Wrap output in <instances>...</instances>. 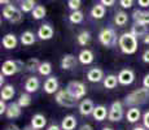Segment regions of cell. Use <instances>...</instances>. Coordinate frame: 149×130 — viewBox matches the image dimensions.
<instances>
[{
	"instance_id": "33",
	"label": "cell",
	"mask_w": 149,
	"mask_h": 130,
	"mask_svg": "<svg viewBox=\"0 0 149 130\" xmlns=\"http://www.w3.org/2000/svg\"><path fill=\"white\" fill-rule=\"evenodd\" d=\"M35 1L34 0H25L21 3V11L22 12H33L35 9Z\"/></svg>"
},
{
	"instance_id": "31",
	"label": "cell",
	"mask_w": 149,
	"mask_h": 130,
	"mask_svg": "<svg viewBox=\"0 0 149 130\" xmlns=\"http://www.w3.org/2000/svg\"><path fill=\"white\" fill-rule=\"evenodd\" d=\"M45 13H47V11L43 5H36L35 9L33 11V17L34 20H42L45 17Z\"/></svg>"
},
{
	"instance_id": "27",
	"label": "cell",
	"mask_w": 149,
	"mask_h": 130,
	"mask_svg": "<svg viewBox=\"0 0 149 130\" xmlns=\"http://www.w3.org/2000/svg\"><path fill=\"white\" fill-rule=\"evenodd\" d=\"M21 43L24 46H31L35 43V35L31 31H25L21 35Z\"/></svg>"
},
{
	"instance_id": "38",
	"label": "cell",
	"mask_w": 149,
	"mask_h": 130,
	"mask_svg": "<svg viewBox=\"0 0 149 130\" xmlns=\"http://www.w3.org/2000/svg\"><path fill=\"white\" fill-rule=\"evenodd\" d=\"M119 4H121L123 8H131L132 7V0H121Z\"/></svg>"
},
{
	"instance_id": "47",
	"label": "cell",
	"mask_w": 149,
	"mask_h": 130,
	"mask_svg": "<svg viewBox=\"0 0 149 130\" xmlns=\"http://www.w3.org/2000/svg\"><path fill=\"white\" fill-rule=\"evenodd\" d=\"M5 130H19V128L17 125H9L5 128Z\"/></svg>"
},
{
	"instance_id": "11",
	"label": "cell",
	"mask_w": 149,
	"mask_h": 130,
	"mask_svg": "<svg viewBox=\"0 0 149 130\" xmlns=\"http://www.w3.org/2000/svg\"><path fill=\"white\" fill-rule=\"evenodd\" d=\"M58 90V81L56 77H49L44 82V91L47 94H54Z\"/></svg>"
},
{
	"instance_id": "50",
	"label": "cell",
	"mask_w": 149,
	"mask_h": 130,
	"mask_svg": "<svg viewBox=\"0 0 149 130\" xmlns=\"http://www.w3.org/2000/svg\"><path fill=\"white\" fill-rule=\"evenodd\" d=\"M132 130H145V129L143 128V126H136V128H134Z\"/></svg>"
},
{
	"instance_id": "6",
	"label": "cell",
	"mask_w": 149,
	"mask_h": 130,
	"mask_svg": "<svg viewBox=\"0 0 149 130\" xmlns=\"http://www.w3.org/2000/svg\"><path fill=\"white\" fill-rule=\"evenodd\" d=\"M109 121H113V122H118L123 118V107L121 102H113L110 105V109H109V115H108Z\"/></svg>"
},
{
	"instance_id": "17",
	"label": "cell",
	"mask_w": 149,
	"mask_h": 130,
	"mask_svg": "<svg viewBox=\"0 0 149 130\" xmlns=\"http://www.w3.org/2000/svg\"><path fill=\"white\" fill-rule=\"evenodd\" d=\"M45 124H47V120H45V117L40 113L34 115L33 118H31V126H33L34 129L40 130L45 126Z\"/></svg>"
},
{
	"instance_id": "25",
	"label": "cell",
	"mask_w": 149,
	"mask_h": 130,
	"mask_svg": "<svg viewBox=\"0 0 149 130\" xmlns=\"http://www.w3.org/2000/svg\"><path fill=\"white\" fill-rule=\"evenodd\" d=\"M140 116H141V113H140V109L137 108V107L130 108L127 111V115H126V117H127V120L130 121V122H136V121H139Z\"/></svg>"
},
{
	"instance_id": "29",
	"label": "cell",
	"mask_w": 149,
	"mask_h": 130,
	"mask_svg": "<svg viewBox=\"0 0 149 130\" xmlns=\"http://www.w3.org/2000/svg\"><path fill=\"white\" fill-rule=\"evenodd\" d=\"M127 21H128V16H127V13H125V12H117L116 14V17H114V22H116L118 26H125L126 24H127Z\"/></svg>"
},
{
	"instance_id": "49",
	"label": "cell",
	"mask_w": 149,
	"mask_h": 130,
	"mask_svg": "<svg viewBox=\"0 0 149 130\" xmlns=\"http://www.w3.org/2000/svg\"><path fill=\"white\" fill-rule=\"evenodd\" d=\"M3 82H4V74H0V85L3 86Z\"/></svg>"
},
{
	"instance_id": "51",
	"label": "cell",
	"mask_w": 149,
	"mask_h": 130,
	"mask_svg": "<svg viewBox=\"0 0 149 130\" xmlns=\"http://www.w3.org/2000/svg\"><path fill=\"white\" fill-rule=\"evenodd\" d=\"M24 130H38V129H34L33 126H26V128H25Z\"/></svg>"
},
{
	"instance_id": "19",
	"label": "cell",
	"mask_w": 149,
	"mask_h": 130,
	"mask_svg": "<svg viewBox=\"0 0 149 130\" xmlns=\"http://www.w3.org/2000/svg\"><path fill=\"white\" fill-rule=\"evenodd\" d=\"M3 47L7 50H13L17 47V38L14 34H7L3 38Z\"/></svg>"
},
{
	"instance_id": "3",
	"label": "cell",
	"mask_w": 149,
	"mask_h": 130,
	"mask_svg": "<svg viewBox=\"0 0 149 130\" xmlns=\"http://www.w3.org/2000/svg\"><path fill=\"white\" fill-rule=\"evenodd\" d=\"M56 102L57 104L62 107H66V108H73L78 104V99L73 96L68 90H60L56 94Z\"/></svg>"
},
{
	"instance_id": "20",
	"label": "cell",
	"mask_w": 149,
	"mask_h": 130,
	"mask_svg": "<svg viewBox=\"0 0 149 130\" xmlns=\"http://www.w3.org/2000/svg\"><path fill=\"white\" fill-rule=\"evenodd\" d=\"M77 126V118L71 115H69L62 120L61 122V129L62 130H74Z\"/></svg>"
},
{
	"instance_id": "16",
	"label": "cell",
	"mask_w": 149,
	"mask_h": 130,
	"mask_svg": "<svg viewBox=\"0 0 149 130\" xmlns=\"http://www.w3.org/2000/svg\"><path fill=\"white\" fill-rule=\"evenodd\" d=\"M87 78L90 82H100L104 78V73L100 68H93L87 73Z\"/></svg>"
},
{
	"instance_id": "39",
	"label": "cell",
	"mask_w": 149,
	"mask_h": 130,
	"mask_svg": "<svg viewBox=\"0 0 149 130\" xmlns=\"http://www.w3.org/2000/svg\"><path fill=\"white\" fill-rule=\"evenodd\" d=\"M143 122H144V126L147 129H149V111L145 112L144 116H143Z\"/></svg>"
},
{
	"instance_id": "45",
	"label": "cell",
	"mask_w": 149,
	"mask_h": 130,
	"mask_svg": "<svg viewBox=\"0 0 149 130\" xmlns=\"http://www.w3.org/2000/svg\"><path fill=\"white\" fill-rule=\"evenodd\" d=\"M47 130H61V128H60L58 125H56V124H52V125L48 126Z\"/></svg>"
},
{
	"instance_id": "32",
	"label": "cell",
	"mask_w": 149,
	"mask_h": 130,
	"mask_svg": "<svg viewBox=\"0 0 149 130\" xmlns=\"http://www.w3.org/2000/svg\"><path fill=\"white\" fill-rule=\"evenodd\" d=\"M77 39H78V43L81 46H87L91 40V34L88 33V31H82V33L77 37Z\"/></svg>"
},
{
	"instance_id": "2",
	"label": "cell",
	"mask_w": 149,
	"mask_h": 130,
	"mask_svg": "<svg viewBox=\"0 0 149 130\" xmlns=\"http://www.w3.org/2000/svg\"><path fill=\"white\" fill-rule=\"evenodd\" d=\"M149 100V89L141 87L137 89V90L130 92V94L126 96L125 103L127 105H141V104H145Z\"/></svg>"
},
{
	"instance_id": "40",
	"label": "cell",
	"mask_w": 149,
	"mask_h": 130,
	"mask_svg": "<svg viewBox=\"0 0 149 130\" xmlns=\"http://www.w3.org/2000/svg\"><path fill=\"white\" fill-rule=\"evenodd\" d=\"M7 108H8V107L5 105L4 100H0V115L5 113V112H7Z\"/></svg>"
},
{
	"instance_id": "7",
	"label": "cell",
	"mask_w": 149,
	"mask_h": 130,
	"mask_svg": "<svg viewBox=\"0 0 149 130\" xmlns=\"http://www.w3.org/2000/svg\"><path fill=\"white\" fill-rule=\"evenodd\" d=\"M3 16H4L5 20L13 22V24H16V22H19V21H21V18H22L21 12H19V11L17 9L14 5H12V4L7 5V7L3 9Z\"/></svg>"
},
{
	"instance_id": "48",
	"label": "cell",
	"mask_w": 149,
	"mask_h": 130,
	"mask_svg": "<svg viewBox=\"0 0 149 130\" xmlns=\"http://www.w3.org/2000/svg\"><path fill=\"white\" fill-rule=\"evenodd\" d=\"M144 43L145 44H149V33L145 35V38H144Z\"/></svg>"
},
{
	"instance_id": "37",
	"label": "cell",
	"mask_w": 149,
	"mask_h": 130,
	"mask_svg": "<svg viewBox=\"0 0 149 130\" xmlns=\"http://www.w3.org/2000/svg\"><path fill=\"white\" fill-rule=\"evenodd\" d=\"M68 5L73 12H75V11H79V8H81V5H82V1L81 0H69Z\"/></svg>"
},
{
	"instance_id": "13",
	"label": "cell",
	"mask_w": 149,
	"mask_h": 130,
	"mask_svg": "<svg viewBox=\"0 0 149 130\" xmlns=\"http://www.w3.org/2000/svg\"><path fill=\"white\" fill-rule=\"evenodd\" d=\"M21 112H22V109H21V107L18 105V103H12L8 105L5 115H7L8 118H17L21 116Z\"/></svg>"
},
{
	"instance_id": "30",
	"label": "cell",
	"mask_w": 149,
	"mask_h": 130,
	"mask_svg": "<svg viewBox=\"0 0 149 130\" xmlns=\"http://www.w3.org/2000/svg\"><path fill=\"white\" fill-rule=\"evenodd\" d=\"M39 74H42V76H49L51 72H52V65H51V63H40V65H39V69H38Z\"/></svg>"
},
{
	"instance_id": "4",
	"label": "cell",
	"mask_w": 149,
	"mask_h": 130,
	"mask_svg": "<svg viewBox=\"0 0 149 130\" xmlns=\"http://www.w3.org/2000/svg\"><path fill=\"white\" fill-rule=\"evenodd\" d=\"M99 40L105 47L114 46L117 43V34H116V31H114V29L108 27V29L101 30V33L99 34Z\"/></svg>"
},
{
	"instance_id": "12",
	"label": "cell",
	"mask_w": 149,
	"mask_h": 130,
	"mask_svg": "<svg viewBox=\"0 0 149 130\" xmlns=\"http://www.w3.org/2000/svg\"><path fill=\"white\" fill-rule=\"evenodd\" d=\"M77 65V57L74 56V55H65L64 57H62L61 60V68L64 69V70H69V69L74 68V66Z\"/></svg>"
},
{
	"instance_id": "34",
	"label": "cell",
	"mask_w": 149,
	"mask_h": 130,
	"mask_svg": "<svg viewBox=\"0 0 149 130\" xmlns=\"http://www.w3.org/2000/svg\"><path fill=\"white\" fill-rule=\"evenodd\" d=\"M71 24H81L83 21V13L81 11H75V12H71V14L69 16Z\"/></svg>"
},
{
	"instance_id": "24",
	"label": "cell",
	"mask_w": 149,
	"mask_h": 130,
	"mask_svg": "<svg viewBox=\"0 0 149 130\" xmlns=\"http://www.w3.org/2000/svg\"><path fill=\"white\" fill-rule=\"evenodd\" d=\"M91 16H92L93 18H96V20L102 18V17L105 16V7L101 4V3H100V4L93 5V8L91 9Z\"/></svg>"
},
{
	"instance_id": "15",
	"label": "cell",
	"mask_w": 149,
	"mask_h": 130,
	"mask_svg": "<svg viewBox=\"0 0 149 130\" xmlns=\"http://www.w3.org/2000/svg\"><path fill=\"white\" fill-rule=\"evenodd\" d=\"M132 16H134V20H135L136 24H140V25H148L149 24V12L135 11Z\"/></svg>"
},
{
	"instance_id": "52",
	"label": "cell",
	"mask_w": 149,
	"mask_h": 130,
	"mask_svg": "<svg viewBox=\"0 0 149 130\" xmlns=\"http://www.w3.org/2000/svg\"><path fill=\"white\" fill-rule=\"evenodd\" d=\"M0 3H1V4H8V5L10 4V3H9V1H7V0H1V1H0Z\"/></svg>"
},
{
	"instance_id": "14",
	"label": "cell",
	"mask_w": 149,
	"mask_h": 130,
	"mask_svg": "<svg viewBox=\"0 0 149 130\" xmlns=\"http://www.w3.org/2000/svg\"><path fill=\"white\" fill-rule=\"evenodd\" d=\"M38 37L42 40H48L53 37V29L49 25H42L38 30Z\"/></svg>"
},
{
	"instance_id": "5",
	"label": "cell",
	"mask_w": 149,
	"mask_h": 130,
	"mask_svg": "<svg viewBox=\"0 0 149 130\" xmlns=\"http://www.w3.org/2000/svg\"><path fill=\"white\" fill-rule=\"evenodd\" d=\"M66 90L70 92L75 99L79 100L86 95V92H87V87L84 86V83L79 82V81H71V82H69Z\"/></svg>"
},
{
	"instance_id": "44",
	"label": "cell",
	"mask_w": 149,
	"mask_h": 130,
	"mask_svg": "<svg viewBox=\"0 0 149 130\" xmlns=\"http://www.w3.org/2000/svg\"><path fill=\"white\" fill-rule=\"evenodd\" d=\"M143 85H144L145 89H149V74L144 77V79H143Z\"/></svg>"
},
{
	"instance_id": "23",
	"label": "cell",
	"mask_w": 149,
	"mask_h": 130,
	"mask_svg": "<svg viewBox=\"0 0 149 130\" xmlns=\"http://www.w3.org/2000/svg\"><path fill=\"white\" fill-rule=\"evenodd\" d=\"M78 60L82 63V64H84V65L91 64V63L93 61V53H92V51H90V50H83L81 53H79Z\"/></svg>"
},
{
	"instance_id": "53",
	"label": "cell",
	"mask_w": 149,
	"mask_h": 130,
	"mask_svg": "<svg viewBox=\"0 0 149 130\" xmlns=\"http://www.w3.org/2000/svg\"><path fill=\"white\" fill-rule=\"evenodd\" d=\"M102 130H113V129H111V128H104Z\"/></svg>"
},
{
	"instance_id": "9",
	"label": "cell",
	"mask_w": 149,
	"mask_h": 130,
	"mask_svg": "<svg viewBox=\"0 0 149 130\" xmlns=\"http://www.w3.org/2000/svg\"><path fill=\"white\" fill-rule=\"evenodd\" d=\"M18 64L16 61H12V60H8L4 64L1 65V74L4 76H13L18 72Z\"/></svg>"
},
{
	"instance_id": "10",
	"label": "cell",
	"mask_w": 149,
	"mask_h": 130,
	"mask_svg": "<svg viewBox=\"0 0 149 130\" xmlns=\"http://www.w3.org/2000/svg\"><path fill=\"white\" fill-rule=\"evenodd\" d=\"M93 111H95V105H93L92 100L84 99L79 104V113H81L82 116H88V115L93 113Z\"/></svg>"
},
{
	"instance_id": "21",
	"label": "cell",
	"mask_w": 149,
	"mask_h": 130,
	"mask_svg": "<svg viewBox=\"0 0 149 130\" xmlns=\"http://www.w3.org/2000/svg\"><path fill=\"white\" fill-rule=\"evenodd\" d=\"M38 89H39V79L36 77H30L25 83V90H26L27 94L38 91Z\"/></svg>"
},
{
	"instance_id": "41",
	"label": "cell",
	"mask_w": 149,
	"mask_h": 130,
	"mask_svg": "<svg viewBox=\"0 0 149 130\" xmlns=\"http://www.w3.org/2000/svg\"><path fill=\"white\" fill-rule=\"evenodd\" d=\"M114 3H116L114 0H101V4L104 5V7L105 5H107V7H111V5H114Z\"/></svg>"
},
{
	"instance_id": "8",
	"label": "cell",
	"mask_w": 149,
	"mask_h": 130,
	"mask_svg": "<svg viewBox=\"0 0 149 130\" xmlns=\"http://www.w3.org/2000/svg\"><path fill=\"white\" fill-rule=\"evenodd\" d=\"M134 79H135V73L131 69H123L118 74V82L121 85H125V86L131 85L134 82Z\"/></svg>"
},
{
	"instance_id": "46",
	"label": "cell",
	"mask_w": 149,
	"mask_h": 130,
	"mask_svg": "<svg viewBox=\"0 0 149 130\" xmlns=\"http://www.w3.org/2000/svg\"><path fill=\"white\" fill-rule=\"evenodd\" d=\"M79 130H93V129H92V126H91V125L86 124V125H82V126H81V129H79Z\"/></svg>"
},
{
	"instance_id": "18",
	"label": "cell",
	"mask_w": 149,
	"mask_h": 130,
	"mask_svg": "<svg viewBox=\"0 0 149 130\" xmlns=\"http://www.w3.org/2000/svg\"><path fill=\"white\" fill-rule=\"evenodd\" d=\"M109 115V112L107 111V107L105 105H96L95 107V111H93L92 116L95 120L97 121H104L107 116Z\"/></svg>"
},
{
	"instance_id": "35",
	"label": "cell",
	"mask_w": 149,
	"mask_h": 130,
	"mask_svg": "<svg viewBox=\"0 0 149 130\" xmlns=\"http://www.w3.org/2000/svg\"><path fill=\"white\" fill-rule=\"evenodd\" d=\"M18 105L21 107V108H25V107H29L31 104V98L29 94H21V96H19L18 99Z\"/></svg>"
},
{
	"instance_id": "36",
	"label": "cell",
	"mask_w": 149,
	"mask_h": 130,
	"mask_svg": "<svg viewBox=\"0 0 149 130\" xmlns=\"http://www.w3.org/2000/svg\"><path fill=\"white\" fill-rule=\"evenodd\" d=\"M39 65H40V63H39L38 60H36V59H31V60H29V61L26 63V69H27V70H30V72L38 70Z\"/></svg>"
},
{
	"instance_id": "42",
	"label": "cell",
	"mask_w": 149,
	"mask_h": 130,
	"mask_svg": "<svg viewBox=\"0 0 149 130\" xmlns=\"http://www.w3.org/2000/svg\"><path fill=\"white\" fill-rule=\"evenodd\" d=\"M141 59H143V61H144V63H148V64H149V50H147L144 53H143Z\"/></svg>"
},
{
	"instance_id": "43",
	"label": "cell",
	"mask_w": 149,
	"mask_h": 130,
	"mask_svg": "<svg viewBox=\"0 0 149 130\" xmlns=\"http://www.w3.org/2000/svg\"><path fill=\"white\" fill-rule=\"evenodd\" d=\"M139 5L140 7H143V8H147V7H149V0H139Z\"/></svg>"
},
{
	"instance_id": "28",
	"label": "cell",
	"mask_w": 149,
	"mask_h": 130,
	"mask_svg": "<svg viewBox=\"0 0 149 130\" xmlns=\"http://www.w3.org/2000/svg\"><path fill=\"white\" fill-rule=\"evenodd\" d=\"M117 83H119L118 77L114 76V74H109V76H107V78H104V86L107 89H114Z\"/></svg>"
},
{
	"instance_id": "1",
	"label": "cell",
	"mask_w": 149,
	"mask_h": 130,
	"mask_svg": "<svg viewBox=\"0 0 149 130\" xmlns=\"http://www.w3.org/2000/svg\"><path fill=\"white\" fill-rule=\"evenodd\" d=\"M118 46L123 53L132 55L137 50V38L131 33H123L118 39Z\"/></svg>"
},
{
	"instance_id": "26",
	"label": "cell",
	"mask_w": 149,
	"mask_h": 130,
	"mask_svg": "<svg viewBox=\"0 0 149 130\" xmlns=\"http://www.w3.org/2000/svg\"><path fill=\"white\" fill-rule=\"evenodd\" d=\"M14 87L12 85H7L1 89V100H10L14 96Z\"/></svg>"
},
{
	"instance_id": "22",
	"label": "cell",
	"mask_w": 149,
	"mask_h": 130,
	"mask_svg": "<svg viewBox=\"0 0 149 130\" xmlns=\"http://www.w3.org/2000/svg\"><path fill=\"white\" fill-rule=\"evenodd\" d=\"M131 34H132L134 37H136V38H139V37H144L145 38V35L148 34V26L135 24L132 26V29H131Z\"/></svg>"
}]
</instances>
